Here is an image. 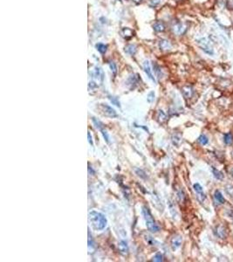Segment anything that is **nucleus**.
<instances>
[{
    "instance_id": "1",
    "label": "nucleus",
    "mask_w": 233,
    "mask_h": 262,
    "mask_svg": "<svg viewBox=\"0 0 233 262\" xmlns=\"http://www.w3.org/2000/svg\"><path fill=\"white\" fill-rule=\"evenodd\" d=\"M88 221L91 224V226L95 231H102L105 229L107 224V218L101 212L92 211L88 213Z\"/></svg>"
},
{
    "instance_id": "2",
    "label": "nucleus",
    "mask_w": 233,
    "mask_h": 262,
    "mask_svg": "<svg viewBox=\"0 0 233 262\" xmlns=\"http://www.w3.org/2000/svg\"><path fill=\"white\" fill-rule=\"evenodd\" d=\"M142 213L143 218L145 220L146 226H147L148 230L150 232H153V233L159 232L160 227H159L158 224H156V222L154 221V217L152 216L150 211L148 210V208L147 206H142Z\"/></svg>"
},
{
    "instance_id": "3",
    "label": "nucleus",
    "mask_w": 233,
    "mask_h": 262,
    "mask_svg": "<svg viewBox=\"0 0 233 262\" xmlns=\"http://www.w3.org/2000/svg\"><path fill=\"white\" fill-rule=\"evenodd\" d=\"M198 46H200V48L206 52L209 55H214V49H213V46L211 45V43L206 39V38H202L200 40H198L197 41Z\"/></svg>"
},
{
    "instance_id": "4",
    "label": "nucleus",
    "mask_w": 233,
    "mask_h": 262,
    "mask_svg": "<svg viewBox=\"0 0 233 262\" xmlns=\"http://www.w3.org/2000/svg\"><path fill=\"white\" fill-rule=\"evenodd\" d=\"M100 110L101 111L102 115H104L107 117H109V118L117 117V113H116V111L109 105L100 104Z\"/></svg>"
},
{
    "instance_id": "5",
    "label": "nucleus",
    "mask_w": 233,
    "mask_h": 262,
    "mask_svg": "<svg viewBox=\"0 0 233 262\" xmlns=\"http://www.w3.org/2000/svg\"><path fill=\"white\" fill-rule=\"evenodd\" d=\"M193 188H194V190H195V191H196V193H197V199H198L201 203H203V202L205 200V198H206L205 194L203 193V187H202L199 183H195V184H194V186H193Z\"/></svg>"
},
{
    "instance_id": "6",
    "label": "nucleus",
    "mask_w": 233,
    "mask_h": 262,
    "mask_svg": "<svg viewBox=\"0 0 233 262\" xmlns=\"http://www.w3.org/2000/svg\"><path fill=\"white\" fill-rule=\"evenodd\" d=\"M143 69H144V72L146 73V74H147V76L148 77V79L149 80H151L153 82H156L155 81V79H154V75H153V73H152V70H151V67H150V64H149V62L148 61V60H145L144 61V63H143Z\"/></svg>"
},
{
    "instance_id": "7",
    "label": "nucleus",
    "mask_w": 233,
    "mask_h": 262,
    "mask_svg": "<svg viewBox=\"0 0 233 262\" xmlns=\"http://www.w3.org/2000/svg\"><path fill=\"white\" fill-rule=\"evenodd\" d=\"M171 248L173 251L177 250L181 245H182V237L181 236H175L172 239H171Z\"/></svg>"
},
{
    "instance_id": "8",
    "label": "nucleus",
    "mask_w": 233,
    "mask_h": 262,
    "mask_svg": "<svg viewBox=\"0 0 233 262\" xmlns=\"http://www.w3.org/2000/svg\"><path fill=\"white\" fill-rule=\"evenodd\" d=\"M172 30H173L174 33H176L177 35H182L185 32L186 27L182 23H177L173 26Z\"/></svg>"
},
{
    "instance_id": "9",
    "label": "nucleus",
    "mask_w": 233,
    "mask_h": 262,
    "mask_svg": "<svg viewBox=\"0 0 233 262\" xmlns=\"http://www.w3.org/2000/svg\"><path fill=\"white\" fill-rule=\"evenodd\" d=\"M118 249L122 255H127L128 253V246L127 244V242L124 240H121L118 243Z\"/></svg>"
},
{
    "instance_id": "10",
    "label": "nucleus",
    "mask_w": 233,
    "mask_h": 262,
    "mask_svg": "<svg viewBox=\"0 0 233 262\" xmlns=\"http://www.w3.org/2000/svg\"><path fill=\"white\" fill-rule=\"evenodd\" d=\"M87 234H88V251H89V253H93L96 247H95V242L93 240V238L89 229H88Z\"/></svg>"
},
{
    "instance_id": "11",
    "label": "nucleus",
    "mask_w": 233,
    "mask_h": 262,
    "mask_svg": "<svg viewBox=\"0 0 233 262\" xmlns=\"http://www.w3.org/2000/svg\"><path fill=\"white\" fill-rule=\"evenodd\" d=\"M159 47L162 51H168L171 49V44L167 40H161L159 41Z\"/></svg>"
},
{
    "instance_id": "12",
    "label": "nucleus",
    "mask_w": 233,
    "mask_h": 262,
    "mask_svg": "<svg viewBox=\"0 0 233 262\" xmlns=\"http://www.w3.org/2000/svg\"><path fill=\"white\" fill-rule=\"evenodd\" d=\"M193 93H194V91H193V88H192L191 87H189V86H185V87H183V96H184L186 99L190 98V97L193 95Z\"/></svg>"
},
{
    "instance_id": "13",
    "label": "nucleus",
    "mask_w": 233,
    "mask_h": 262,
    "mask_svg": "<svg viewBox=\"0 0 233 262\" xmlns=\"http://www.w3.org/2000/svg\"><path fill=\"white\" fill-rule=\"evenodd\" d=\"M214 198H215V200H216L218 203L221 204H224V203H225V199H224V196L222 195V193H221V192H220V191H218V190L215 191V193H214Z\"/></svg>"
},
{
    "instance_id": "14",
    "label": "nucleus",
    "mask_w": 233,
    "mask_h": 262,
    "mask_svg": "<svg viewBox=\"0 0 233 262\" xmlns=\"http://www.w3.org/2000/svg\"><path fill=\"white\" fill-rule=\"evenodd\" d=\"M93 76H94L96 79L101 80V82L103 81V76H104V74H103L102 70H101L100 67H95V69H94V73H93Z\"/></svg>"
},
{
    "instance_id": "15",
    "label": "nucleus",
    "mask_w": 233,
    "mask_h": 262,
    "mask_svg": "<svg viewBox=\"0 0 233 262\" xmlns=\"http://www.w3.org/2000/svg\"><path fill=\"white\" fill-rule=\"evenodd\" d=\"M153 28L155 32H163L165 30V26L162 22H156L153 26Z\"/></svg>"
},
{
    "instance_id": "16",
    "label": "nucleus",
    "mask_w": 233,
    "mask_h": 262,
    "mask_svg": "<svg viewBox=\"0 0 233 262\" xmlns=\"http://www.w3.org/2000/svg\"><path fill=\"white\" fill-rule=\"evenodd\" d=\"M133 34H134V32H133V31L131 30V29H129V28H123V30L122 31V35L124 37L125 39H130L131 37L133 36Z\"/></svg>"
},
{
    "instance_id": "17",
    "label": "nucleus",
    "mask_w": 233,
    "mask_h": 262,
    "mask_svg": "<svg viewBox=\"0 0 233 262\" xmlns=\"http://www.w3.org/2000/svg\"><path fill=\"white\" fill-rule=\"evenodd\" d=\"M92 122H93V125L95 126V128H96L97 129H99L100 131H101V129H103V128H104V125H103V123H102L101 121H99L98 119H96L95 117H93V118H92Z\"/></svg>"
},
{
    "instance_id": "18",
    "label": "nucleus",
    "mask_w": 233,
    "mask_h": 262,
    "mask_svg": "<svg viewBox=\"0 0 233 262\" xmlns=\"http://www.w3.org/2000/svg\"><path fill=\"white\" fill-rule=\"evenodd\" d=\"M125 52L130 55H134L135 52H136V46L134 45H128L125 47Z\"/></svg>"
},
{
    "instance_id": "19",
    "label": "nucleus",
    "mask_w": 233,
    "mask_h": 262,
    "mask_svg": "<svg viewBox=\"0 0 233 262\" xmlns=\"http://www.w3.org/2000/svg\"><path fill=\"white\" fill-rule=\"evenodd\" d=\"M224 142L227 145H230L233 142V136L230 133H227L224 136Z\"/></svg>"
},
{
    "instance_id": "20",
    "label": "nucleus",
    "mask_w": 233,
    "mask_h": 262,
    "mask_svg": "<svg viewBox=\"0 0 233 262\" xmlns=\"http://www.w3.org/2000/svg\"><path fill=\"white\" fill-rule=\"evenodd\" d=\"M216 234L218 237L221 238H225V230L223 226H218L217 227V230H216Z\"/></svg>"
},
{
    "instance_id": "21",
    "label": "nucleus",
    "mask_w": 233,
    "mask_h": 262,
    "mask_svg": "<svg viewBox=\"0 0 233 262\" xmlns=\"http://www.w3.org/2000/svg\"><path fill=\"white\" fill-rule=\"evenodd\" d=\"M212 172H213V175L214 177L218 179V180H222L224 178V175L221 171H219L218 170H217L215 167H212Z\"/></svg>"
},
{
    "instance_id": "22",
    "label": "nucleus",
    "mask_w": 233,
    "mask_h": 262,
    "mask_svg": "<svg viewBox=\"0 0 233 262\" xmlns=\"http://www.w3.org/2000/svg\"><path fill=\"white\" fill-rule=\"evenodd\" d=\"M96 48H97V50H98L101 53H105L106 52H107V46H106V45H104V44H101V43H99V44H97L96 45Z\"/></svg>"
},
{
    "instance_id": "23",
    "label": "nucleus",
    "mask_w": 233,
    "mask_h": 262,
    "mask_svg": "<svg viewBox=\"0 0 233 262\" xmlns=\"http://www.w3.org/2000/svg\"><path fill=\"white\" fill-rule=\"evenodd\" d=\"M153 67H154V73H156L157 77L161 79V78H162V70H161V68L159 67V66H157L156 64H153Z\"/></svg>"
},
{
    "instance_id": "24",
    "label": "nucleus",
    "mask_w": 233,
    "mask_h": 262,
    "mask_svg": "<svg viewBox=\"0 0 233 262\" xmlns=\"http://www.w3.org/2000/svg\"><path fill=\"white\" fill-rule=\"evenodd\" d=\"M157 117H158V119H159V121L161 122H165L167 120V116H166V114L164 113L162 110H159L158 111Z\"/></svg>"
},
{
    "instance_id": "25",
    "label": "nucleus",
    "mask_w": 233,
    "mask_h": 262,
    "mask_svg": "<svg viewBox=\"0 0 233 262\" xmlns=\"http://www.w3.org/2000/svg\"><path fill=\"white\" fill-rule=\"evenodd\" d=\"M198 142L200 143V144H202V145H206L207 143H208V142H209V140H208V137L206 136H204V135H201L199 137H198Z\"/></svg>"
},
{
    "instance_id": "26",
    "label": "nucleus",
    "mask_w": 233,
    "mask_h": 262,
    "mask_svg": "<svg viewBox=\"0 0 233 262\" xmlns=\"http://www.w3.org/2000/svg\"><path fill=\"white\" fill-rule=\"evenodd\" d=\"M101 134H102V136H103V138L105 139V141L107 142V143H109L110 142V138H109V136H108V134H107V130L105 129V128H103V129H101Z\"/></svg>"
},
{
    "instance_id": "27",
    "label": "nucleus",
    "mask_w": 233,
    "mask_h": 262,
    "mask_svg": "<svg viewBox=\"0 0 233 262\" xmlns=\"http://www.w3.org/2000/svg\"><path fill=\"white\" fill-rule=\"evenodd\" d=\"M153 261H155V262H160V261H162L163 260V256L161 254V253H156L152 259Z\"/></svg>"
},
{
    "instance_id": "28",
    "label": "nucleus",
    "mask_w": 233,
    "mask_h": 262,
    "mask_svg": "<svg viewBox=\"0 0 233 262\" xmlns=\"http://www.w3.org/2000/svg\"><path fill=\"white\" fill-rule=\"evenodd\" d=\"M109 67H110L111 71H112L113 73H116V72H117V67H116L115 63L113 62V61H110V62H109Z\"/></svg>"
},
{
    "instance_id": "29",
    "label": "nucleus",
    "mask_w": 233,
    "mask_h": 262,
    "mask_svg": "<svg viewBox=\"0 0 233 262\" xmlns=\"http://www.w3.org/2000/svg\"><path fill=\"white\" fill-rule=\"evenodd\" d=\"M109 100H110V101H111V102H112L113 104H114L115 106L120 107V102L117 101V98L113 97V96H109Z\"/></svg>"
},
{
    "instance_id": "30",
    "label": "nucleus",
    "mask_w": 233,
    "mask_h": 262,
    "mask_svg": "<svg viewBox=\"0 0 233 262\" xmlns=\"http://www.w3.org/2000/svg\"><path fill=\"white\" fill-rule=\"evenodd\" d=\"M154 99V92H150L148 95V102H152Z\"/></svg>"
},
{
    "instance_id": "31",
    "label": "nucleus",
    "mask_w": 233,
    "mask_h": 262,
    "mask_svg": "<svg viewBox=\"0 0 233 262\" xmlns=\"http://www.w3.org/2000/svg\"><path fill=\"white\" fill-rule=\"evenodd\" d=\"M160 3V0H151L150 1V5L151 6H155Z\"/></svg>"
},
{
    "instance_id": "32",
    "label": "nucleus",
    "mask_w": 233,
    "mask_h": 262,
    "mask_svg": "<svg viewBox=\"0 0 233 262\" xmlns=\"http://www.w3.org/2000/svg\"><path fill=\"white\" fill-rule=\"evenodd\" d=\"M87 137H88V142H89L92 146H93V140H92V136H91V135H90L89 132L87 133Z\"/></svg>"
},
{
    "instance_id": "33",
    "label": "nucleus",
    "mask_w": 233,
    "mask_h": 262,
    "mask_svg": "<svg viewBox=\"0 0 233 262\" xmlns=\"http://www.w3.org/2000/svg\"><path fill=\"white\" fill-rule=\"evenodd\" d=\"M133 1H134V2H135L136 4H139V3H141V2L142 1V0H133Z\"/></svg>"
},
{
    "instance_id": "34",
    "label": "nucleus",
    "mask_w": 233,
    "mask_h": 262,
    "mask_svg": "<svg viewBox=\"0 0 233 262\" xmlns=\"http://www.w3.org/2000/svg\"><path fill=\"white\" fill-rule=\"evenodd\" d=\"M230 175H231V177L233 178V169H231V171H230Z\"/></svg>"
}]
</instances>
